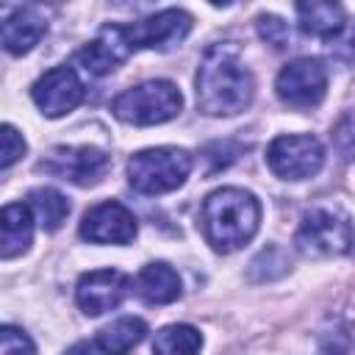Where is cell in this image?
Wrapping results in <instances>:
<instances>
[{
    "label": "cell",
    "mask_w": 355,
    "mask_h": 355,
    "mask_svg": "<svg viewBox=\"0 0 355 355\" xmlns=\"http://www.w3.org/2000/svg\"><path fill=\"white\" fill-rule=\"evenodd\" d=\"M136 236V216L116 200L100 202L83 214L80 239L92 244H128Z\"/></svg>",
    "instance_id": "obj_11"
},
{
    "label": "cell",
    "mask_w": 355,
    "mask_h": 355,
    "mask_svg": "<svg viewBox=\"0 0 355 355\" xmlns=\"http://www.w3.org/2000/svg\"><path fill=\"white\" fill-rule=\"evenodd\" d=\"M133 291L147 305H169L180 297V277L169 263L155 261V263H147L136 275Z\"/></svg>",
    "instance_id": "obj_14"
},
{
    "label": "cell",
    "mask_w": 355,
    "mask_h": 355,
    "mask_svg": "<svg viewBox=\"0 0 355 355\" xmlns=\"http://www.w3.org/2000/svg\"><path fill=\"white\" fill-rule=\"evenodd\" d=\"M33 239V211L25 202H8L0 214V255L8 261L28 250Z\"/></svg>",
    "instance_id": "obj_16"
},
{
    "label": "cell",
    "mask_w": 355,
    "mask_h": 355,
    "mask_svg": "<svg viewBox=\"0 0 355 355\" xmlns=\"http://www.w3.org/2000/svg\"><path fill=\"white\" fill-rule=\"evenodd\" d=\"M336 144H338V150H341L347 158L355 155V114L344 116L341 125L336 128Z\"/></svg>",
    "instance_id": "obj_24"
},
{
    "label": "cell",
    "mask_w": 355,
    "mask_h": 355,
    "mask_svg": "<svg viewBox=\"0 0 355 355\" xmlns=\"http://www.w3.org/2000/svg\"><path fill=\"white\" fill-rule=\"evenodd\" d=\"M202 336L191 324H166L153 338V355H197Z\"/></svg>",
    "instance_id": "obj_19"
},
{
    "label": "cell",
    "mask_w": 355,
    "mask_h": 355,
    "mask_svg": "<svg viewBox=\"0 0 355 355\" xmlns=\"http://www.w3.org/2000/svg\"><path fill=\"white\" fill-rule=\"evenodd\" d=\"M0 341H3V355H36L33 341H31L28 333L19 330V327L6 324V327L0 330Z\"/></svg>",
    "instance_id": "obj_22"
},
{
    "label": "cell",
    "mask_w": 355,
    "mask_h": 355,
    "mask_svg": "<svg viewBox=\"0 0 355 355\" xmlns=\"http://www.w3.org/2000/svg\"><path fill=\"white\" fill-rule=\"evenodd\" d=\"M183 97L175 83L169 80H147L133 89H125L114 103L111 111L116 119L128 125H161L180 114Z\"/></svg>",
    "instance_id": "obj_4"
},
{
    "label": "cell",
    "mask_w": 355,
    "mask_h": 355,
    "mask_svg": "<svg viewBox=\"0 0 355 355\" xmlns=\"http://www.w3.org/2000/svg\"><path fill=\"white\" fill-rule=\"evenodd\" d=\"M44 31H47V22L36 8H31V6L14 8L3 19V47L8 53H14V55H22L33 44H39Z\"/></svg>",
    "instance_id": "obj_15"
},
{
    "label": "cell",
    "mask_w": 355,
    "mask_h": 355,
    "mask_svg": "<svg viewBox=\"0 0 355 355\" xmlns=\"http://www.w3.org/2000/svg\"><path fill=\"white\" fill-rule=\"evenodd\" d=\"M64 355H97V349H94V344H89V341H78V344H72Z\"/></svg>",
    "instance_id": "obj_25"
},
{
    "label": "cell",
    "mask_w": 355,
    "mask_h": 355,
    "mask_svg": "<svg viewBox=\"0 0 355 355\" xmlns=\"http://www.w3.org/2000/svg\"><path fill=\"white\" fill-rule=\"evenodd\" d=\"M197 105L211 116H230L244 111L255 94V78L241 61L233 42L211 44L197 67Z\"/></svg>",
    "instance_id": "obj_1"
},
{
    "label": "cell",
    "mask_w": 355,
    "mask_h": 355,
    "mask_svg": "<svg viewBox=\"0 0 355 355\" xmlns=\"http://www.w3.org/2000/svg\"><path fill=\"white\" fill-rule=\"evenodd\" d=\"M28 200H31V211L36 214V219H39V225L44 230H58L64 225V219L69 214V202H67V197L61 191H55V189H33L28 194Z\"/></svg>",
    "instance_id": "obj_20"
},
{
    "label": "cell",
    "mask_w": 355,
    "mask_h": 355,
    "mask_svg": "<svg viewBox=\"0 0 355 355\" xmlns=\"http://www.w3.org/2000/svg\"><path fill=\"white\" fill-rule=\"evenodd\" d=\"M258 33H261V39L266 42V44H272V47H286L288 44V39H291V28L280 19V17H275V14H261L258 17Z\"/></svg>",
    "instance_id": "obj_21"
},
{
    "label": "cell",
    "mask_w": 355,
    "mask_h": 355,
    "mask_svg": "<svg viewBox=\"0 0 355 355\" xmlns=\"http://www.w3.org/2000/svg\"><path fill=\"white\" fill-rule=\"evenodd\" d=\"M294 244H297L300 252L313 255V258L344 255L355 244V230H352V222L341 211H336V208H313L300 222Z\"/></svg>",
    "instance_id": "obj_5"
},
{
    "label": "cell",
    "mask_w": 355,
    "mask_h": 355,
    "mask_svg": "<svg viewBox=\"0 0 355 355\" xmlns=\"http://www.w3.org/2000/svg\"><path fill=\"white\" fill-rule=\"evenodd\" d=\"M297 17H300V28L311 36H319L324 42H333L341 36L347 17L344 8L338 3H297Z\"/></svg>",
    "instance_id": "obj_17"
},
{
    "label": "cell",
    "mask_w": 355,
    "mask_h": 355,
    "mask_svg": "<svg viewBox=\"0 0 355 355\" xmlns=\"http://www.w3.org/2000/svg\"><path fill=\"white\" fill-rule=\"evenodd\" d=\"M39 166L47 175L69 180L75 186H94L105 178L111 161L103 150L83 144V147H55L44 155V161Z\"/></svg>",
    "instance_id": "obj_8"
},
{
    "label": "cell",
    "mask_w": 355,
    "mask_h": 355,
    "mask_svg": "<svg viewBox=\"0 0 355 355\" xmlns=\"http://www.w3.org/2000/svg\"><path fill=\"white\" fill-rule=\"evenodd\" d=\"M147 333V324L136 316H122L97 333V349L103 355H128Z\"/></svg>",
    "instance_id": "obj_18"
},
{
    "label": "cell",
    "mask_w": 355,
    "mask_h": 355,
    "mask_svg": "<svg viewBox=\"0 0 355 355\" xmlns=\"http://www.w3.org/2000/svg\"><path fill=\"white\" fill-rule=\"evenodd\" d=\"M33 103L42 108L44 116H64L72 108H78L86 97L83 80L69 67H53L47 69L31 89Z\"/></svg>",
    "instance_id": "obj_10"
},
{
    "label": "cell",
    "mask_w": 355,
    "mask_h": 355,
    "mask_svg": "<svg viewBox=\"0 0 355 355\" xmlns=\"http://www.w3.org/2000/svg\"><path fill=\"white\" fill-rule=\"evenodd\" d=\"M266 164L283 180H305L322 169L324 147L316 136H277L266 147Z\"/></svg>",
    "instance_id": "obj_6"
},
{
    "label": "cell",
    "mask_w": 355,
    "mask_h": 355,
    "mask_svg": "<svg viewBox=\"0 0 355 355\" xmlns=\"http://www.w3.org/2000/svg\"><path fill=\"white\" fill-rule=\"evenodd\" d=\"M258 222H261L258 200L236 186L211 191L200 208L202 236L216 252H233L244 247L255 236Z\"/></svg>",
    "instance_id": "obj_2"
},
{
    "label": "cell",
    "mask_w": 355,
    "mask_h": 355,
    "mask_svg": "<svg viewBox=\"0 0 355 355\" xmlns=\"http://www.w3.org/2000/svg\"><path fill=\"white\" fill-rule=\"evenodd\" d=\"M191 172V155L178 147L141 150L128 161V180L141 194H166L183 186Z\"/></svg>",
    "instance_id": "obj_3"
},
{
    "label": "cell",
    "mask_w": 355,
    "mask_h": 355,
    "mask_svg": "<svg viewBox=\"0 0 355 355\" xmlns=\"http://www.w3.org/2000/svg\"><path fill=\"white\" fill-rule=\"evenodd\" d=\"M130 50H169L191 31V17L183 8H164L141 22L122 25Z\"/></svg>",
    "instance_id": "obj_9"
},
{
    "label": "cell",
    "mask_w": 355,
    "mask_h": 355,
    "mask_svg": "<svg viewBox=\"0 0 355 355\" xmlns=\"http://www.w3.org/2000/svg\"><path fill=\"white\" fill-rule=\"evenodd\" d=\"M130 44L125 39L122 25H105L97 39H92L86 47H80L75 53V64L86 72V75H108L111 69H116L128 55H130Z\"/></svg>",
    "instance_id": "obj_13"
},
{
    "label": "cell",
    "mask_w": 355,
    "mask_h": 355,
    "mask_svg": "<svg viewBox=\"0 0 355 355\" xmlns=\"http://www.w3.org/2000/svg\"><path fill=\"white\" fill-rule=\"evenodd\" d=\"M347 50H349V55L355 58V31H352V36L347 39Z\"/></svg>",
    "instance_id": "obj_26"
},
{
    "label": "cell",
    "mask_w": 355,
    "mask_h": 355,
    "mask_svg": "<svg viewBox=\"0 0 355 355\" xmlns=\"http://www.w3.org/2000/svg\"><path fill=\"white\" fill-rule=\"evenodd\" d=\"M25 153V139L17 133L14 125H3V155H0V166L8 169L14 161H19Z\"/></svg>",
    "instance_id": "obj_23"
},
{
    "label": "cell",
    "mask_w": 355,
    "mask_h": 355,
    "mask_svg": "<svg viewBox=\"0 0 355 355\" xmlns=\"http://www.w3.org/2000/svg\"><path fill=\"white\" fill-rule=\"evenodd\" d=\"M277 97L291 108H313L327 92V69L319 58H297L286 64L275 80Z\"/></svg>",
    "instance_id": "obj_7"
},
{
    "label": "cell",
    "mask_w": 355,
    "mask_h": 355,
    "mask_svg": "<svg viewBox=\"0 0 355 355\" xmlns=\"http://www.w3.org/2000/svg\"><path fill=\"white\" fill-rule=\"evenodd\" d=\"M128 294V277L119 269H94L80 275L75 286V300L89 316L114 311Z\"/></svg>",
    "instance_id": "obj_12"
}]
</instances>
